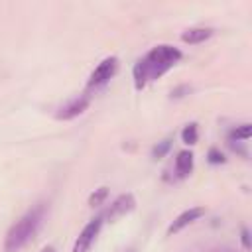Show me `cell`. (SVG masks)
<instances>
[{"label": "cell", "mask_w": 252, "mask_h": 252, "mask_svg": "<svg viewBox=\"0 0 252 252\" xmlns=\"http://www.w3.org/2000/svg\"><path fill=\"white\" fill-rule=\"evenodd\" d=\"M213 32H215L213 28H189V30H185L181 33V41L191 43V45L203 43V41H207L213 35Z\"/></svg>", "instance_id": "cell-8"}, {"label": "cell", "mask_w": 252, "mask_h": 252, "mask_svg": "<svg viewBox=\"0 0 252 252\" xmlns=\"http://www.w3.org/2000/svg\"><path fill=\"white\" fill-rule=\"evenodd\" d=\"M207 159H209V163H213V165H219V163H224V161H226L224 154H222L220 150H217V148H211V150H209Z\"/></svg>", "instance_id": "cell-14"}, {"label": "cell", "mask_w": 252, "mask_h": 252, "mask_svg": "<svg viewBox=\"0 0 252 252\" xmlns=\"http://www.w3.org/2000/svg\"><path fill=\"white\" fill-rule=\"evenodd\" d=\"M102 224H104L102 215H96L94 219H91V220L83 226V230L79 232V236L75 238V244H73V250H71V252H89L91 246H93V242L96 240V236H98Z\"/></svg>", "instance_id": "cell-3"}, {"label": "cell", "mask_w": 252, "mask_h": 252, "mask_svg": "<svg viewBox=\"0 0 252 252\" xmlns=\"http://www.w3.org/2000/svg\"><path fill=\"white\" fill-rule=\"evenodd\" d=\"M219 252H232V250H226V248H224V250H219Z\"/></svg>", "instance_id": "cell-18"}, {"label": "cell", "mask_w": 252, "mask_h": 252, "mask_svg": "<svg viewBox=\"0 0 252 252\" xmlns=\"http://www.w3.org/2000/svg\"><path fill=\"white\" fill-rule=\"evenodd\" d=\"M134 207H136V199H134V195H132V193H122V195H118V197L106 207V211L100 213V215H102L104 220L114 222V220H118L120 217L132 213Z\"/></svg>", "instance_id": "cell-5"}, {"label": "cell", "mask_w": 252, "mask_h": 252, "mask_svg": "<svg viewBox=\"0 0 252 252\" xmlns=\"http://www.w3.org/2000/svg\"><path fill=\"white\" fill-rule=\"evenodd\" d=\"M116 71H118V57H114V55L104 57V59L94 67V71L91 73V77H89V81H87V87H89V89H98V87L106 85V83L116 75Z\"/></svg>", "instance_id": "cell-4"}, {"label": "cell", "mask_w": 252, "mask_h": 252, "mask_svg": "<svg viewBox=\"0 0 252 252\" xmlns=\"http://www.w3.org/2000/svg\"><path fill=\"white\" fill-rule=\"evenodd\" d=\"M43 217H45V205L43 203H37L30 211H26L8 228V232L4 236V252H20L32 240V236L37 232V228L43 222Z\"/></svg>", "instance_id": "cell-2"}, {"label": "cell", "mask_w": 252, "mask_h": 252, "mask_svg": "<svg viewBox=\"0 0 252 252\" xmlns=\"http://www.w3.org/2000/svg\"><path fill=\"white\" fill-rule=\"evenodd\" d=\"M250 134H252V128H250L248 122H246V124H240V126H234V128L228 132V142H230V144H234V142H244V140L250 138Z\"/></svg>", "instance_id": "cell-10"}, {"label": "cell", "mask_w": 252, "mask_h": 252, "mask_svg": "<svg viewBox=\"0 0 252 252\" xmlns=\"http://www.w3.org/2000/svg\"><path fill=\"white\" fill-rule=\"evenodd\" d=\"M39 252H55V248H53L51 244H47V246H43V248H41Z\"/></svg>", "instance_id": "cell-17"}, {"label": "cell", "mask_w": 252, "mask_h": 252, "mask_svg": "<svg viewBox=\"0 0 252 252\" xmlns=\"http://www.w3.org/2000/svg\"><path fill=\"white\" fill-rule=\"evenodd\" d=\"M169 148H171V142L169 140H163V142H158L154 148H152V158H156V159H159V158H163L167 152H169Z\"/></svg>", "instance_id": "cell-13"}, {"label": "cell", "mask_w": 252, "mask_h": 252, "mask_svg": "<svg viewBox=\"0 0 252 252\" xmlns=\"http://www.w3.org/2000/svg\"><path fill=\"white\" fill-rule=\"evenodd\" d=\"M203 215H205V207H191V209L183 211L181 215H177V217L171 220V224L167 226V234H177L179 230H183V228L189 226L191 222L199 220Z\"/></svg>", "instance_id": "cell-7"}, {"label": "cell", "mask_w": 252, "mask_h": 252, "mask_svg": "<svg viewBox=\"0 0 252 252\" xmlns=\"http://www.w3.org/2000/svg\"><path fill=\"white\" fill-rule=\"evenodd\" d=\"M197 138H199V128H197L195 122H189V124L181 130V140H183V144L193 146V144H197Z\"/></svg>", "instance_id": "cell-11"}, {"label": "cell", "mask_w": 252, "mask_h": 252, "mask_svg": "<svg viewBox=\"0 0 252 252\" xmlns=\"http://www.w3.org/2000/svg\"><path fill=\"white\" fill-rule=\"evenodd\" d=\"M181 93H189V87H179V89H175V91H171V96H175V98H179L181 96Z\"/></svg>", "instance_id": "cell-16"}, {"label": "cell", "mask_w": 252, "mask_h": 252, "mask_svg": "<svg viewBox=\"0 0 252 252\" xmlns=\"http://www.w3.org/2000/svg\"><path fill=\"white\" fill-rule=\"evenodd\" d=\"M91 104V94H79V96H73L69 98L65 104H61L55 112V118L57 120H73L77 116H81Z\"/></svg>", "instance_id": "cell-6"}, {"label": "cell", "mask_w": 252, "mask_h": 252, "mask_svg": "<svg viewBox=\"0 0 252 252\" xmlns=\"http://www.w3.org/2000/svg\"><path fill=\"white\" fill-rule=\"evenodd\" d=\"M181 57H183L181 49H177L173 45L159 43V45L152 47L142 59L136 61V65L132 69L134 87L138 91H142L150 81H156L161 75H165Z\"/></svg>", "instance_id": "cell-1"}, {"label": "cell", "mask_w": 252, "mask_h": 252, "mask_svg": "<svg viewBox=\"0 0 252 252\" xmlns=\"http://www.w3.org/2000/svg\"><path fill=\"white\" fill-rule=\"evenodd\" d=\"M193 163H195L193 154L189 150H181L177 154V158H175V173H177V177H187L193 171Z\"/></svg>", "instance_id": "cell-9"}, {"label": "cell", "mask_w": 252, "mask_h": 252, "mask_svg": "<svg viewBox=\"0 0 252 252\" xmlns=\"http://www.w3.org/2000/svg\"><path fill=\"white\" fill-rule=\"evenodd\" d=\"M240 242H242L244 250H250V232H248V228L240 230Z\"/></svg>", "instance_id": "cell-15"}, {"label": "cell", "mask_w": 252, "mask_h": 252, "mask_svg": "<svg viewBox=\"0 0 252 252\" xmlns=\"http://www.w3.org/2000/svg\"><path fill=\"white\" fill-rule=\"evenodd\" d=\"M106 197H108V187H98V189H94L91 195H89V205L91 207H100L104 201H106Z\"/></svg>", "instance_id": "cell-12"}]
</instances>
